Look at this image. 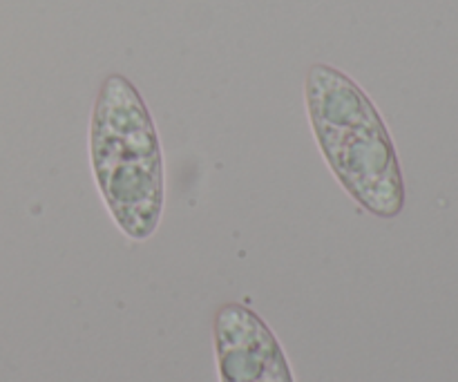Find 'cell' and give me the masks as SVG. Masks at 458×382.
<instances>
[{
  "mask_svg": "<svg viewBox=\"0 0 458 382\" xmlns=\"http://www.w3.org/2000/svg\"><path fill=\"white\" fill-rule=\"evenodd\" d=\"M307 106L327 164L344 191L378 217H396L405 204L394 141L378 110L344 72L313 65Z\"/></svg>",
  "mask_w": 458,
  "mask_h": 382,
  "instance_id": "obj_1",
  "label": "cell"
},
{
  "mask_svg": "<svg viewBox=\"0 0 458 382\" xmlns=\"http://www.w3.org/2000/svg\"><path fill=\"white\" fill-rule=\"evenodd\" d=\"M92 168L106 206L121 231L148 240L164 213V157L155 121L139 89L112 74L92 115Z\"/></svg>",
  "mask_w": 458,
  "mask_h": 382,
  "instance_id": "obj_2",
  "label": "cell"
},
{
  "mask_svg": "<svg viewBox=\"0 0 458 382\" xmlns=\"http://www.w3.org/2000/svg\"><path fill=\"white\" fill-rule=\"evenodd\" d=\"M215 338L222 382H293L284 352L250 309L224 307Z\"/></svg>",
  "mask_w": 458,
  "mask_h": 382,
  "instance_id": "obj_3",
  "label": "cell"
}]
</instances>
